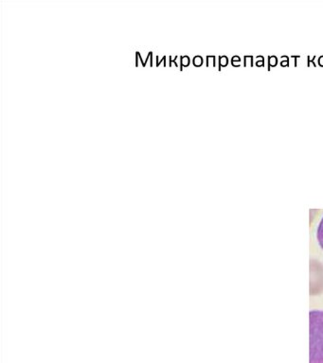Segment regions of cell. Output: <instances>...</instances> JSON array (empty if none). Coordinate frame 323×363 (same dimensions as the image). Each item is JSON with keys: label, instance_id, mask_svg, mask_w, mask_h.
<instances>
[{"label": "cell", "instance_id": "6da1fadb", "mask_svg": "<svg viewBox=\"0 0 323 363\" xmlns=\"http://www.w3.org/2000/svg\"><path fill=\"white\" fill-rule=\"evenodd\" d=\"M309 363H323V311L309 313Z\"/></svg>", "mask_w": 323, "mask_h": 363}, {"label": "cell", "instance_id": "7a4b0ae2", "mask_svg": "<svg viewBox=\"0 0 323 363\" xmlns=\"http://www.w3.org/2000/svg\"><path fill=\"white\" fill-rule=\"evenodd\" d=\"M317 242H319L320 248L323 250V216L322 220H320L319 221V226H317Z\"/></svg>", "mask_w": 323, "mask_h": 363}]
</instances>
